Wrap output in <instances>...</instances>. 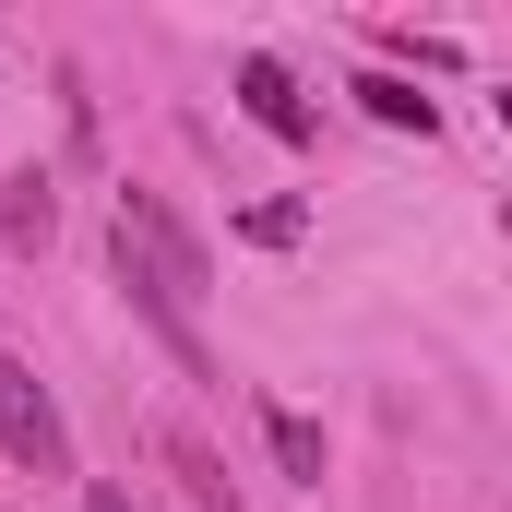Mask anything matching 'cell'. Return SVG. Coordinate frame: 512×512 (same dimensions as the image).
<instances>
[{
	"label": "cell",
	"mask_w": 512,
	"mask_h": 512,
	"mask_svg": "<svg viewBox=\"0 0 512 512\" xmlns=\"http://www.w3.org/2000/svg\"><path fill=\"white\" fill-rule=\"evenodd\" d=\"M0 453L24 477H72V417H60V393L36 382L24 358H0Z\"/></svg>",
	"instance_id": "6da1fadb"
},
{
	"label": "cell",
	"mask_w": 512,
	"mask_h": 512,
	"mask_svg": "<svg viewBox=\"0 0 512 512\" xmlns=\"http://www.w3.org/2000/svg\"><path fill=\"white\" fill-rule=\"evenodd\" d=\"M120 251L143 262V274H155L179 310H191V298H203V274H215V262H203V239L167 215V191H120Z\"/></svg>",
	"instance_id": "7a4b0ae2"
},
{
	"label": "cell",
	"mask_w": 512,
	"mask_h": 512,
	"mask_svg": "<svg viewBox=\"0 0 512 512\" xmlns=\"http://www.w3.org/2000/svg\"><path fill=\"white\" fill-rule=\"evenodd\" d=\"M239 108H251L274 143H322V108L298 96V72H286V60H239Z\"/></svg>",
	"instance_id": "3957f363"
},
{
	"label": "cell",
	"mask_w": 512,
	"mask_h": 512,
	"mask_svg": "<svg viewBox=\"0 0 512 512\" xmlns=\"http://www.w3.org/2000/svg\"><path fill=\"white\" fill-rule=\"evenodd\" d=\"M0 239H12V251H48V239H60V191H48V167H12V179H0Z\"/></svg>",
	"instance_id": "277c9868"
},
{
	"label": "cell",
	"mask_w": 512,
	"mask_h": 512,
	"mask_svg": "<svg viewBox=\"0 0 512 512\" xmlns=\"http://www.w3.org/2000/svg\"><path fill=\"white\" fill-rule=\"evenodd\" d=\"M358 108L382 131H417V143L441 131V96H417V72H358Z\"/></svg>",
	"instance_id": "5b68a950"
},
{
	"label": "cell",
	"mask_w": 512,
	"mask_h": 512,
	"mask_svg": "<svg viewBox=\"0 0 512 512\" xmlns=\"http://www.w3.org/2000/svg\"><path fill=\"white\" fill-rule=\"evenodd\" d=\"M262 453H274L298 489H322V465H334V453H322V429H310L298 405H262Z\"/></svg>",
	"instance_id": "8992f818"
},
{
	"label": "cell",
	"mask_w": 512,
	"mask_h": 512,
	"mask_svg": "<svg viewBox=\"0 0 512 512\" xmlns=\"http://www.w3.org/2000/svg\"><path fill=\"white\" fill-rule=\"evenodd\" d=\"M167 465H179V489H191L203 512H239V489H227V465H215L203 441H167Z\"/></svg>",
	"instance_id": "52a82bcc"
},
{
	"label": "cell",
	"mask_w": 512,
	"mask_h": 512,
	"mask_svg": "<svg viewBox=\"0 0 512 512\" xmlns=\"http://www.w3.org/2000/svg\"><path fill=\"white\" fill-rule=\"evenodd\" d=\"M382 48H393V60H417V72H465V48H453V36H417V24H393Z\"/></svg>",
	"instance_id": "ba28073f"
},
{
	"label": "cell",
	"mask_w": 512,
	"mask_h": 512,
	"mask_svg": "<svg viewBox=\"0 0 512 512\" xmlns=\"http://www.w3.org/2000/svg\"><path fill=\"white\" fill-rule=\"evenodd\" d=\"M239 227H251L262 251H298V227H310V203H251V215H239Z\"/></svg>",
	"instance_id": "9c48e42d"
},
{
	"label": "cell",
	"mask_w": 512,
	"mask_h": 512,
	"mask_svg": "<svg viewBox=\"0 0 512 512\" xmlns=\"http://www.w3.org/2000/svg\"><path fill=\"white\" fill-rule=\"evenodd\" d=\"M84 512H131V489H84Z\"/></svg>",
	"instance_id": "30bf717a"
}]
</instances>
